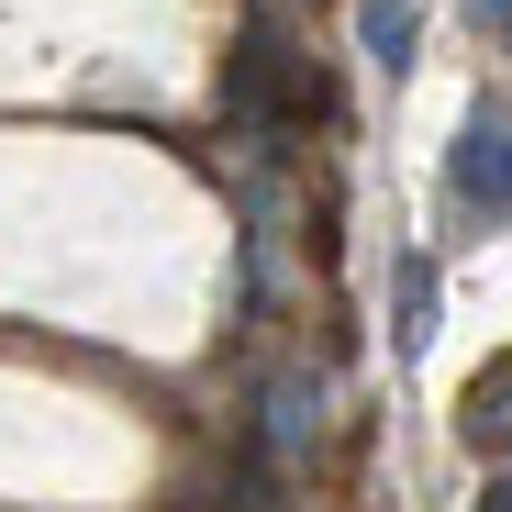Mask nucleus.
Returning <instances> with one entry per match:
<instances>
[{
    "instance_id": "nucleus-3",
    "label": "nucleus",
    "mask_w": 512,
    "mask_h": 512,
    "mask_svg": "<svg viewBox=\"0 0 512 512\" xmlns=\"http://www.w3.org/2000/svg\"><path fill=\"white\" fill-rule=\"evenodd\" d=\"M457 435H468L479 457H501V468H512V357H490V368L468 379V412H457Z\"/></svg>"
},
{
    "instance_id": "nucleus-5",
    "label": "nucleus",
    "mask_w": 512,
    "mask_h": 512,
    "mask_svg": "<svg viewBox=\"0 0 512 512\" xmlns=\"http://www.w3.org/2000/svg\"><path fill=\"white\" fill-rule=\"evenodd\" d=\"M312 435H323V390H312L301 368H290V379H268V457H301Z\"/></svg>"
},
{
    "instance_id": "nucleus-4",
    "label": "nucleus",
    "mask_w": 512,
    "mask_h": 512,
    "mask_svg": "<svg viewBox=\"0 0 512 512\" xmlns=\"http://www.w3.org/2000/svg\"><path fill=\"white\" fill-rule=\"evenodd\" d=\"M390 334H401V357L435 346V256H401L390 268Z\"/></svg>"
},
{
    "instance_id": "nucleus-1",
    "label": "nucleus",
    "mask_w": 512,
    "mask_h": 512,
    "mask_svg": "<svg viewBox=\"0 0 512 512\" xmlns=\"http://www.w3.org/2000/svg\"><path fill=\"white\" fill-rule=\"evenodd\" d=\"M334 101H323V67L279 34V12H245V34H234V56H223V123L245 134V145H290V134H312Z\"/></svg>"
},
{
    "instance_id": "nucleus-7",
    "label": "nucleus",
    "mask_w": 512,
    "mask_h": 512,
    "mask_svg": "<svg viewBox=\"0 0 512 512\" xmlns=\"http://www.w3.org/2000/svg\"><path fill=\"white\" fill-rule=\"evenodd\" d=\"M479 512H512V468H490V490H479Z\"/></svg>"
},
{
    "instance_id": "nucleus-2",
    "label": "nucleus",
    "mask_w": 512,
    "mask_h": 512,
    "mask_svg": "<svg viewBox=\"0 0 512 512\" xmlns=\"http://www.w3.org/2000/svg\"><path fill=\"white\" fill-rule=\"evenodd\" d=\"M446 190H457V212L468 223H512V112H468L457 123V156H446Z\"/></svg>"
},
{
    "instance_id": "nucleus-8",
    "label": "nucleus",
    "mask_w": 512,
    "mask_h": 512,
    "mask_svg": "<svg viewBox=\"0 0 512 512\" xmlns=\"http://www.w3.org/2000/svg\"><path fill=\"white\" fill-rule=\"evenodd\" d=\"M468 12H479V23H490V34H512V0H468Z\"/></svg>"
},
{
    "instance_id": "nucleus-6",
    "label": "nucleus",
    "mask_w": 512,
    "mask_h": 512,
    "mask_svg": "<svg viewBox=\"0 0 512 512\" xmlns=\"http://www.w3.org/2000/svg\"><path fill=\"white\" fill-rule=\"evenodd\" d=\"M357 45L401 78V67H412V0H357Z\"/></svg>"
}]
</instances>
